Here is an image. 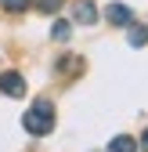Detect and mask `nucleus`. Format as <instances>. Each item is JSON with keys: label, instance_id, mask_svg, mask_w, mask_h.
I'll list each match as a JSON object with an SVG mask.
<instances>
[{"label": "nucleus", "instance_id": "obj_1", "mask_svg": "<svg viewBox=\"0 0 148 152\" xmlns=\"http://www.w3.org/2000/svg\"><path fill=\"white\" fill-rule=\"evenodd\" d=\"M22 127L29 130V134H51L54 130V109H51V102H36L25 116H22Z\"/></svg>", "mask_w": 148, "mask_h": 152}, {"label": "nucleus", "instance_id": "obj_2", "mask_svg": "<svg viewBox=\"0 0 148 152\" xmlns=\"http://www.w3.org/2000/svg\"><path fill=\"white\" fill-rule=\"evenodd\" d=\"M0 91H4L7 98H22V94H25V80L18 72H4V76H0Z\"/></svg>", "mask_w": 148, "mask_h": 152}, {"label": "nucleus", "instance_id": "obj_3", "mask_svg": "<svg viewBox=\"0 0 148 152\" xmlns=\"http://www.w3.org/2000/svg\"><path fill=\"white\" fill-rule=\"evenodd\" d=\"M72 18H76L80 26H94L98 22V7L90 4V0H76V4H72Z\"/></svg>", "mask_w": 148, "mask_h": 152}, {"label": "nucleus", "instance_id": "obj_4", "mask_svg": "<svg viewBox=\"0 0 148 152\" xmlns=\"http://www.w3.org/2000/svg\"><path fill=\"white\" fill-rule=\"evenodd\" d=\"M105 18H108L112 26H130V22H134V11L126 7V4H108V7H105Z\"/></svg>", "mask_w": 148, "mask_h": 152}, {"label": "nucleus", "instance_id": "obj_5", "mask_svg": "<svg viewBox=\"0 0 148 152\" xmlns=\"http://www.w3.org/2000/svg\"><path fill=\"white\" fill-rule=\"evenodd\" d=\"M108 152H137V141H134L130 134H119V138H112Z\"/></svg>", "mask_w": 148, "mask_h": 152}, {"label": "nucleus", "instance_id": "obj_6", "mask_svg": "<svg viewBox=\"0 0 148 152\" xmlns=\"http://www.w3.org/2000/svg\"><path fill=\"white\" fill-rule=\"evenodd\" d=\"M130 44L134 47H144L148 44V26H130Z\"/></svg>", "mask_w": 148, "mask_h": 152}, {"label": "nucleus", "instance_id": "obj_7", "mask_svg": "<svg viewBox=\"0 0 148 152\" xmlns=\"http://www.w3.org/2000/svg\"><path fill=\"white\" fill-rule=\"evenodd\" d=\"M58 69H62L65 76H69V72H72V76H76V72H80L83 65H80V58H58Z\"/></svg>", "mask_w": 148, "mask_h": 152}, {"label": "nucleus", "instance_id": "obj_8", "mask_svg": "<svg viewBox=\"0 0 148 152\" xmlns=\"http://www.w3.org/2000/svg\"><path fill=\"white\" fill-rule=\"evenodd\" d=\"M54 40H69V22H54Z\"/></svg>", "mask_w": 148, "mask_h": 152}, {"label": "nucleus", "instance_id": "obj_9", "mask_svg": "<svg viewBox=\"0 0 148 152\" xmlns=\"http://www.w3.org/2000/svg\"><path fill=\"white\" fill-rule=\"evenodd\" d=\"M58 7H62V0H40V11H44V15H54Z\"/></svg>", "mask_w": 148, "mask_h": 152}, {"label": "nucleus", "instance_id": "obj_10", "mask_svg": "<svg viewBox=\"0 0 148 152\" xmlns=\"http://www.w3.org/2000/svg\"><path fill=\"white\" fill-rule=\"evenodd\" d=\"M4 7H7V11H25L29 0H4Z\"/></svg>", "mask_w": 148, "mask_h": 152}, {"label": "nucleus", "instance_id": "obj_11", "mask_svg": "<svg viewBox=\"0 0 148 152\" xmlns=\"http://www.w3.org/2000/svg\"><path fill=\"white\" fill-rule=\"evenodd\" d=\"M141 148L148 152V130H144V134H141Z\"/></svg>", "mask_w": 148, "mask_h": 152}]
</instances>
